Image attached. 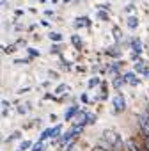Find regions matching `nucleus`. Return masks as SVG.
I'll return each instance as SVG.
<instances>
[{
	"mask_svg": "<svg viewBox=\"0 0 149 151\" xmlns=\"http://www.w3.org/2000/svg\"><path fill=\"white\" fill-rule=\"evenodd\" d=\"M98 146H101V147H105L108 151H126V142L114 130H105L100 142H98Z\"/></svg>",
	"mask_w": 149,
	"mask_h": 151,
	"instance_id": "obj_1",
	"label": "nucleus"
},
{
	"mask_svg": "<svg viewBox=\"0 0 149 151\" xmlns=\"http://www.w3.org/2000/svg\"><path fill=\"white\" fill-rule=\"evenodd\" d=\"M137 123H138V133L144 137H149V114L145 110L137 116Z\"/></svg>",
	"mask_w": 149,
	"mask_h": 151,
	"instance_id": "obj_2",
	"label": "nucleus"
},
{
	"mask_svg": "<svg viewBox=\"0 0 149 151\" xmlns=\"http://www.w3.org/2000/svg\"><path fill=\"white\" fill-rule=\"evenodd\" d=\"M60 130H62V126L60 124H57V126H53V128H46L43 133H41V137H39V140H46V139H55V137H59L60 135Z\"/></svg>",
	"mask_w": 149,
	"mask_h": 151,
	"instance_id": "obj_3",
	"label": "nucleus"
},
{
	"mask_svg": "<svg viewBox=\"0 0 149 151\" xmlns=\"http://www.w3.org/2000/svg\"><path fill=\"white\" fill-rule=\"evenodd\" d=\"M112 105H114V110H115V112H122V110L126 109V100H124V96H122V94H115V96L112 98Z\"/></svg>",
	"mask_w": 149,
	"mask_h": 151,
	"instance_id": "obj_4",
	"label": "nucleus"
},
{
	"mask_svg": "<svg viewBox=\"0 0 149 151\" xmlns=\"http://www.w3.org/2000/svg\"><path fill=\"white\" fill-rule=\"evenodd\" d=\"M126 151H142V142L137 140L135 137L126 140Z\"/></svg>",
	"mask_w": 149,
	"mask_h": 151,
	"instance_id": "obj_5",
	"label": "nucleus"
},
{
	"mask_svg": "<svg viewBox=\"0 0 149 151\" xmlns=\"http://www.w3.org/2000/svg\"><path fill=\"white\" fill-rule=\"evenodd\" d=\"M77 114H78V107H77V105H71V107L64 112V119H66V121H71Z\"/></svg>",
	"mask_w": 149,
	"mask_h": 151,
	"instance_id": "obj_6",
	"label": "nucleus"
},
{
	"mask_svg": "<svg viewBox=\"0 0 149 151\" xmlns=\"http://www.w3.org/2000/svg\"><path fill=\"white\" fill-rule=\"evenodd\" d=\"M74 121H77V124H87V112H78Z\"/></svg>",
	"mask_w": 149,
	"mask_h": 151,
	"instance_id": "obj_7",
	"label": "nucleus"
},
{
	"mask_svg": "<svg viewBox=\"0 0 149 151\" xmlns=\"http://www.w3.org/2000/svg\"><path fill=\"white\" fill-rule=\"evenodd\" d=\"M124 80H126L128 84H131V86H137V84H138V78L135 77L133 73H126V75H124Z\"/></svg>",
	"mask_w": 149,
	"mask_h": 151,
	"instance_id": "obj_8",
	"label": "nucleus"
},
{
	"mask_svg": "<svg viewBox=\"0 0 149 151\" xmlns=\"http://www.w3.org/2000/svg\"><path fill=\"white\" fill-rule=\"evenodd\" d=\"M30 151H44V144H43V140H37V142L32 146Z\"/></svg>",
	"mask_w": 149,
	"mask_h": 151,
	"instance_id": "obj_9",
	"label": "nucleus"
},
{
	"mask_svg": "<svg viewBox=\"0 0 149 151\" xmlns=\"http://www.w3.org/2000/svg\"><path fill=\"white\" fill-rule=\"evenodd\" d=\"M30 146H34V144H32L30 140H23V142L20 144V147H18V149H20V151H27V149H29Z\"/></svg>",
	"mask_w": 149,
	"mask_h": 151,
	"instance_id": "obj_10",
	"label": "nucleus"
},
{
	"mask_svg": "<svg viewBox=\"0 0 149 151\" xmlns=\"http://www.w3.org/2000/svg\"><path fill=\"white\" fill-rule=\"evenodd\" d=\"M124 82H126V80H124V77H119V78H115V80H114V87H115V89H119Z\"/></svg>",
	"mask_w": 149,
	"mask_h": 151,
	"instance_id": "obj_11",
	"label": "nucleus"
},
{
	"mask_svg": "<svg viewBox=\"0 0 149 151\" xmlns=\"http://www.w3.org/2000/svg\"><path fill=\"white\" fill-rule=\"evenodd\" d=\"M140 142L145 146V149L149 151V137H144V135H140Z\"/></svg>",
	"mask_w": 149,
	"mask_h": 151,
	"instance_id": "obj_12",
	"label": "nucleus"
},
{
	"mask_svg": "<svg viewBox=\"0 0 149 151\" xmlns=\"http://www.w3.org/2000/svg\"><path fill=\"white\" fill-rule=\"evenodd\" d=\"M67 91H69L67 86H60V87L57 89V94H64V93H67Z\"/></svg>",
	"mask_w": 149,
	"mask_h": 151,
	"instance_id": "obj_13",
	"label": "nucleus"
},
{
	"mask_svg": "<svg viewBox=\"0 0 149 151\" xmlns=\"http://www.w3.org/2000/svg\"><path fill=\"white\" fill-rule=\"evenodd\" d=\"M96 121V116H92V114H87V124H92Z\"/></svg>",
	"mask_w": 149,
	"mask_h": 151,
	"instance_id": "obj_14",
	"label": "nucleus"
},
{
	"mask_svg": "<svg viewBox=\"0 0 149 151\" xmlns=\"http://www.w3.org/2000/svg\"><path fill=\"white\" fill-rule=\"evenodd\" d=\"M91 151H108V149H105V147H101V146H94Z\"/></svg>",
	"mask_w": 149,
	"mask_h": 151,
	"instance_id": "obj_15",
	"label": "nucleus"
},
{
	"mask_svg": "<svg viewBox=\"0 0 149 151\" xmlns=\"http://www.w3.org/2000/svg\"><path fill=\"white\" fill-rule=\"evenodd\" d=\"M128 23H130V27H135V25H137V22H135V18H130V22H128Z\"/></svg>",
	"mask_w": 149,
	"mask_h": 151,
	"instance_id": "obj_16",
	"label": "nucleus"
},
{
	"mask_svg": "<svg viewBox=\"0 0 149 151\" xmlns=\"http://www.w3.org/2000/svg\"><path fill=\"white\" fill-rule=\"evenodd\" d=\"M98 82H100V80H98V78H92V80H91V82H89V86H91V87H92V86H96V84H98Z\"/></svg>",
	"mask_w": 149,
	"mask_h": 151,
	"instance_id": "obj_17",
	"label": "nucleus"
},
{
	"mask_svg": "<svg viewBox=\"0 0 149 151\" xmlns=\"http://www.w3.org/2000/svg\"><path fill=\"white\" fill-rule=\"evenodd\" d=\"M145 112H147V114H149V105H147V107H145Z\"/></svg>",
	"mask_w": 149,
	"mask_h": 151,
	"instance_id": "obj_18",
	"label": "nucleus"
}]
</instances>
